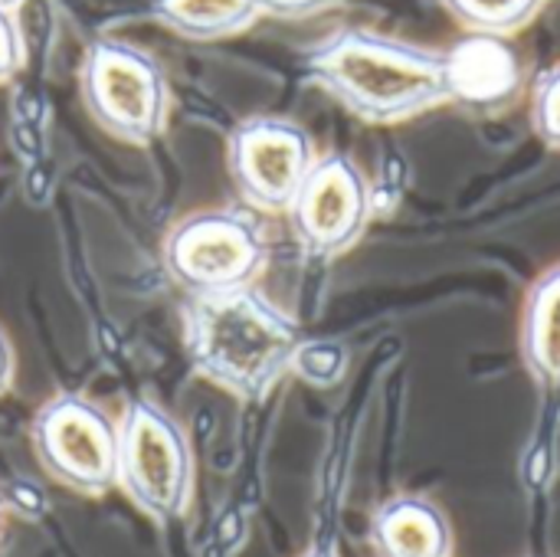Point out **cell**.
I'll return each mask as SVG.
<instances>
[{"instance_id": "obj_1", "label": "cell", "mask_w": 560, "mask_h": 557, "mask_svg": "<svg viewBox=\"0 0 560 557\" xmlns=\"http://www.w3.org/2000/svg\"><path fill=\"white\" fill-rule=\"evenodd\" d=\"M305 69L315 85L368 125H397L446 102L443 53L358 26L315 46Z\"/></svg>"}, {"instance_id": "obj_2", "label": "cell", "mask_w": 560, "mask_h": 557, "mask_svg": "<svg viewBox=\"0 0 560 557\" xmlns=\"http://www.w3.org/2000/svg\"><path fill=\"white\" fill-rule=\"evenodd\" d=\"M184 338L197 374L240 401H262L292 371L305 341L299 325L259 289L190 295Z\"/></svg>"}, {"instance_id": "obj_3", "label": "cell", "mask_w": 560, "mask_h": 557, "mask_svg": "<svg viewBox=\"0 0 560 557\" xmlns=\"http://www.w3.org/2000/svg\"><path fill=\"white\" fill-rule=\"evenodd\" d=\"M118 486L154 522L190 509L194 453L180 423L154 401H135L118 423Z\"/></svg>"}, {"instance_id": "obj_4", "label": "cell", "mask_w": 560, "mask_h": 557, "mask_svg": "<svg viewBox=\"0 0 560 557\" xmlns=\"http://www.w3.org/2000/svg\"><path fill=\"white\" fill-rule=\"evenodd\" d=\"M79 95L98 128L144 144L167 121V79L151 53L125 39H95L79 66Z\"/></svg>"}, {"instance_id": "obj_5", "label": "cell", "mask_w": 560, "mask_h": 557, "mask_svg": "<svg viewBox=\"0 0 560 557\" xmlns=\"http://www.w3.org/2000/svg\"><path fill=\"white\" fill-rule=\"evenodd\" d=\"M269 259L266 236L249 213L203 210L177 223L164 243V266L187 295L253 289Z\"/></svg>"}, {"instance_id": "obj_6", "label": "cell", "mask_w": 560, "mask_h": 557, "mask_svg": "<svg viewBox=\"0 0 560 557\" xmlns=\"http://www.w3.org/2000/svg\"><path fill=\"white\" fill-rule=\"evenodd\" d=\"M33 453L43 473L82 496L118 486V423L79 394L49 401L33 420Z\"/></svg>"}, {"instance_id": "obj_7", "label": "cell", "mask_w": 560, "mask_h": 557, "mask_svg": "<svg viewBox=\"0 0 560 557\" xmlns=\"http://www.w3.org/2000/svg\"><path fill=\"white\" fill-rule=\"evenodd\" d=\"M315 161L312 135L282 115L246 118L226 144V164L240 197L262 213H289Z\"/></svg>"}, {"instance_id": "obj_8", "label": "cell", "mask_w": 560, "mask_h": 557, "mask_svg": "<svg viewBox=\"0 0 560 557\" xmlns=\"http://www.w3.org/2000/svg\"><path fill=\"white\" fill-rule=\"evenodd\" d=\"M374 213V197L364 171L345 154H325L308 171L289 207L295 243L312 259H338L364 236Z\"/></svg>"}, {"instance_id": "obj_9", "label": "cell", "mask_w": 560, "mask_h": 557, "mask_svg": "<svg viewBox=\"0 0 560 557\" xmlns=\"http://www.w3.org/2000/svg\"><path fill=\"white\" fill-rule=\"evenodd\" d=\"M446 102L472 115L512 108L525 89V66L509 36L466 33L443 53Z\"/></svg>"}, {"instance_id": "obj_10", "label": "cell", "mask_w": 560, "mask_h": 557, "mask_svg": "<svg viewBox=\"0 0 560 557\" xmlns=\"http://www.w3.org/2000/svg\"><path fill=\"white\" fill-rule=\"evenodd\" d=\"M371 542L381 557H453L456 552L446 512L423 496L387 499L371 522Z\"/></svg>"}, {"instance_id": "obj_11", "label": "cell", "mask_w": 560, "mask_h": 557, "mask_svg": "<svg viewBox=\"0 0 560 557\" xmlns=\"http://www.w3.org/2000/svg\"><path fill=\"white\" fill-rule=\"evenodd\" d=\"M522 358L538 384L560 391V266L545 272L528 292Z\"/></svg>"}, {"instance_id": "obj_12", "label": "cell", "mask_w": 560, "mask_h": 557, "mask_svg": "<svg viewBox=\"0 0 560 557\" xmlns=\"http://www.w3.org/2000/svg\"><path fill=\"white\" fill-rule=\"evenodd\" d=\"M151 13L187 39L236 36L262 16L256 0H151Z\"/></svg>"}, {"instance_id": "obj_13", "label": "cell", "mask_w": 560, "mask_h": 557, "mask_svg": "<svg viewBox=\"0 0 560 557\" xmlns=\"http://www.w3.org/2000/svg\"><path fill=\"white\" fill-rule=\"evenodd\" d=\"M446 13L466 26V33L512 36L528 26L548 0H440Z\"/></svg>"}, {"instance_id": "obj_14", "label": "cell", "mask_w": 560, "mask_h": 557, "mask_svg": "<svg viewBox=\"0 0 560 557\" xmlns=\"http://www.w3.org/2000/svg\"><path fill=\"white\" fill-rule=\"evenodd\" d=\"M348 371V348L341 341H302L292 361V374L315 387H335Z\"/></svg>"}, {"instance_id": "obj_15", "label": "cell", "mask_w": 560, "mask_h": 557, "mask_svg": "<svg viewBox=\"0 0 560 557\" xmlns=\"http://www.w3.org/2000/svg\"><path fill=\"white\" fill-rule=\"evenodd\" d=\"M532 128L548 148L560 151V62L555 69H548L535 85Z\"/></svg>"}, {"instance_id": "obj_16", "label": "cell", "mask_w": 560, "mask_h": 557, "mask_svg": "<svg viewBox=\"0 0 560 557\" xmlns=\"http://www.w3.org/2000/svg\"><path fill=\"white\" fill-rule=\"evenodd\" d=\"M23 59H26V43L16 26V16L13 10L0 7V82L10 79L23 66Z\"/></svg>"}, {"instance_id": "obj_17", "label": "cell", "mask_w": 560, "mask_h": 557, "mask_svg": "<svg viewBox=\"0 0 560 557\" xmlns=\"http://www.w3.org/2000/svg\"><path fill=\"white\" fill-rule=\"evenodd\" d=\"M331 3H338V0H256V7H259L262 13L285 16V20H299V16L322 13V10H328Z\"/></svg>"}, {"instance_id": "obj_18", "label": "cell", "mask_w": 560, "mask_h": 557, "mask_svg": "<svg viewBox=\"0 0 560 557\" xmlns=\"http://www.w3.org/2000/svg\"><path fill=\"white\" fill-rule=\"evenodd\" d=\"M10 374H13V351H10L7 335L0 332V394H3V387L10 384Z\"/></svg>"}, {"instance_id": "obj_19", "label": "cell", "mask_w": 560, "mask_h": 557, "mask_svg": "<svg viewBox=\"0 0 560 557\" xmlns=\"http://www.w3.org/2000/svg\"><path fill=\"white\" fill-rule=\"evenodd\" d=\"M16 3H20V0H0V7H3V10H13Z\"/></svg>"}, {"instance_id": "obj_20", "label": "cell", "mask_w": 560, "mask_h": 557, "mask_svg": "<svg viewBox=\"0 0 560 557\" xmlns=\"http://www.w3.org/2000/svg\"><path fill=\"white\" fill-rule=\"evenodd\" d=\"M305 557H335V555H331V552H308Z\"/></svg>"}, {"instance_id": "obj_21", "label": "cell", "mask_w": 560, "mask_h": 557, "mask_svg": "<svg viewBox=\"0 0 560 557\" xmlns=\"http://www.w3.org/2000/svg\"><path fill=\"white\" fill-rule=\"evenodd\" d=\"M0 519H3V509H0Z\"/></svg>"}]
</instances>
